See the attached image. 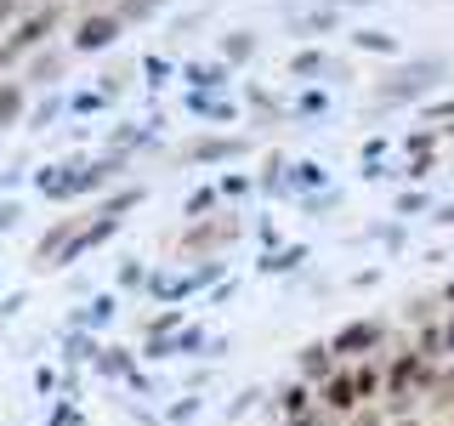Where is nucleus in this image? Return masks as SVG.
I'll use <instances>...</instances> for the list:
<instances>
[{
	"label": "nucleus",
	"mask_w": 454,
	"mask_h": 426,
	"mask_svg": "<svg viewBox=\"0 0 454 426\" xmlns=\"http://www.w3.org/2000/svg\"><path fill=\"white\" fill-rule=\"evenodd\" d=\"M380 392H387V369L347 364V369H335V375L324 381V409H330V415H358V409L375 404Z\"/></svg>",
	"instance_id": "obj_1"
},
{
	"label": "nucleus",
	"mask_w": 454,
	"mask_h": 426,
	"mask_svg": "<svg viewBox=\"0 0 454 426\" xmlns=\"http://www.w3.org/2000/svg\"><path fill=\"white\" fill-rule=\"evenodd\" d=\"M420 387H432V359L426 352H397L387 364V409H403V398H415Z\"/></svg>",
	"instance_id": "obj_2"
},
{
	"label": "nucleus",
	"mask_w": 454,
	"mask_h": 426,
	"mask_svg": "<svg viewBox=\"0 0 454 426\" xmlns=\"http://www.w3.org/2000/svg\"><path fill=\"white\" fill-rule=\"evenodd\" d=\"M387 341V324H375V319H358V324H347L330 347H335V359H352V364H369V352Z\"/></svg>",
	"instance_id": "obj_3"
},
{
	"label": "nucleus",
	"mask_w": 454,
	"mask_h": 426,
	"mask_svg": "<svg viewBox=\"0 0 454 426\" xmlns=\"http://www.w3.org/2000/svg\"><path fill=\"white\" fill-rule=\"evenodd\" d=\"M120 23H125L120 12H97V18L85 12V18H80V28H74V46H80V51H103V46H114Z\"/></svg>",
	"instance_id": "obj_4"
},
{
	"label": "nucleus",
	"mask_w": 454,
	"mask_h": 426,
	"mask_svg": "<svg viewBox=\"0 0 454 426\" xmlns=\"http://www.w3.org/2000/svg\"><path fill=\"white\" fill-rule=\"evenodd\" d=\"M51 23H57V12H51V6H46V12H28V18L18 23V35H12L6 46H0V51H6V63H12V57H18V51L40 46V35H51Z\"/></svg>",
	"instance_id": "obj_5"
},
{
	"label": "nucleus",
	"mask_w": 454,
	"mask_h": 426,
	"mask_svg": "<svg viewBox=\"0 0 454 426\" xmlns=\"http://www.w3.org/2000/svg\"><path fill=\"white\" fill-rule=\"evenodd\" d=\"M295 369H301V381H318V387H324V381L335 375V347H330V341H307Z\"/></svg>",
	"instance_id": "obj_6"
},
{
	"label": "nucleus",
	"mask_w": 454,
	"mask_h": 426,
	"mask_svg": "<svg viewBox=\"0 0 454 426\" xmlns=\"http://www.w3.org/2000/svg\"><path fill=\"white\" fill-rule=\"evenodd\" d=\"M278 409H284V415H307V409H312V398H307V381H290V387H284L278 392Z\"/></svg>",
	"instance_id": "obj_7"
},
{
	"label": "nucleus",
	"mask_w": 454,
	"mask_h": 426,
	"mask_svg": "<svg viewBox=\"0 0 454 426\" xmlns=\"http://www.w3.org/2000/svg\"><path fill=\"white\" fill-rule=\"evenodd\" d=\"M23 114V85H0V125H18Z\"/></svg>",
	"instance_id": "obj_8"
},
{
	"label": "nucleus",
	"mask_w": 454,
	"mask_h": 426,
	"mask_svg": "<svg viewBox=\"0 0 454 426\" xmlns=\"http://www.w3.org/2000/svg\"><path fill=\"white\" fill-rule=\"evenodd\" d=\"M250 51H255V40H250V35H233V40H222V57H227V63H245Z\"/></svg>",
	"instance_id": "obj_9"
},
{
	"label": "nucleus",
	"mask_w": 454,
	"mask_h": 426,
	"mask_svg": "<svg viewBox=\"0 0 454 426\" xmlns=\"http://www.w3.org/2000/svg\"><path fill=\"white\" fill-rule=\"evenodd\" d=\"M165 0H120V18H153Z\"/></svg>",
	"instance_id": "obj_10"
},
{
	"label": "nucleus",
	"mask_w": 454,
	"mask_h": 426,
	"mask_svg": "<svg viewBox=\"0 0 454 426\" xmlns=\"http://www.w3.org/2000/svg\"><path fill=\"white\" fill-rule=\"evenodd\" d=\"M222 154H239V142H233V137H227V142H199L193 160H222Z\"/></svg>",
	"instance_id": "obj_11"
},
{
	"label": "nucleus",
	"mask_w": 454,
	"mask_h": 426,
	"mask_svg": "<svg viewBox=\"0 0 454 426\" xmlns=\"http://www.w3.org/2000/svg\"><path fill=\"white\" fill-rule=\"evenodd\" d=\"M51 75H63V57H40L35 63V80H51Z\"/></svg>",
	"instance_id": "obj_12"
},
{
	"label": "nucleus",
	"mask_w": 454,
	"mask_h": 426,
	"mask_svg": "<svg viewBox=\"0 0 454 426\" xmlns=\"http://www.w3.org/2000/svg\"><path fill=\"white\" fill-rule=\"evenodd\" d=\"M358 46H369V51H392V40H387V35H358Z\"/></svg>",
	"instance_id": "obj_13"
},
{
	"label": "nucleus",
	"mask_w": 454,
	"mask_h": 426,
	"mask_svg": "<svg viewBox=\"0 0 454 426\" xmlns=\"http://www.w3.org/2000/svg\"><path fill=\"white\" fill-rule=\"evenodd\" d=\"M12 18H18V0H0V28H6Z\"/></svg>",
	"instance_id": "obj_14"
},
{
	"label": "nucleus",
	"mask_w": 454,
	"mask_h": 426,
	"mask_svg": "<svg viewBox=\"0 0 454 426\" xmlns=\"http://www.w3.org/2000/svg\"><path fill=\"white\" fill-rule=\"evenodd\" d=\"M443 347L454 352V312H449V324H443Z\"/></svg>",
	"instance_id": "obj_15"
},
{
	"label": "nucleus",
	"mask_w": 454,
	"mask_h": 426,
	"mask_svg": "<svg viewBox=\"0 0 454 426\" xmlns=\"http://www.w3.org/2000/svg\"><path fill=\"white\" fill-rule=\"evenodd\" d=\"M443 296H449V307H454V284H449V290H443Z\"/></svg>",
	"instance_id": "obj_16"
},
{
	"label": "nucleus",
	"mask_w": 454,
	"mask_h": 426,
	"mask_svg": "<svg viewBox=\"0 0 454 426\" xmlns=\"http://www.w3.org/2000/svg\"><path fill=\"white\" fill-rule=\"evenodd\" d=\"M392 426H415V421H392Z\"/></svg>",
	"instance_id": "obj_17"
},
{
	"label": "nucleus",
	"mask_w": 454,
	"mask_h": 426,
	"mask_svg": "<svg viewBox=\"0 0 454 426\" xmlns=\"http://www.w3.org/2000/svg\"><path fill=\"white\" fill-rule=\"evenodd\" d=\"M0 68H6V51H0Z\"/></svg>",
	"instance_id": "obj_18"
},
{
	"label": "nucleus",
	"mask_w": 454,
	"mask_h": 426,
	"mask_svg": "<svg viewBox=\"0 0 454 426\" xmlns=\"http://www.w3.org/2000/svg\"><path fill=\"white\" fill-rule=\"evenodd\" d=\"M449 421H454V415H449Z\"/></svg>",
	"instance_id": "obj_19"
}]
</instances>
